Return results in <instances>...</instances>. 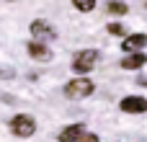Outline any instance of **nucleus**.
Returning a JSON list of instances; mask_svg holds the SVG:
<instances>
[{"mask_svg": "<svg viewBox=\"0 0 147 142\" xmlns=\"http://www.w3.org/2000/svg\"><path fill=\"white\" fill-rule=\"evenodd\" d=\"M93 91H96V85H93L90 78H75V80H70L65 85V96L67 98H88Z\"/></svg>", "mask_w": 147, "mask_h": 142, "instance_id": "obj_1", "label": "nucleus"}, {"mask_svg": "<svg viewBox=\"0 0 147 142\" xmlns=\"http://www.w3.org/2000/svg\"><path fill=\"white\" fill-rule=\"evenodd\" d=\"M96 62H98V52H96V49H83V52L75 54V60H72V70L83 78L85 72H90V70L96 67Z\"/></svg>", "mask_w": 147, "mask_h": 142, "instance_id": "obj_2", "label": "nucleus"}, {"mask_svg": "<svg viewBox=\"0 0 147 142\" xmlns=\"http://www.w3.org/2000/svg\"><path fill=\"white\" fill-rule=\"evenodd\" d=\"M10 132L16 135V137H34V132H36V122H34V116H28V114H18V116H13L10 119Z\"/></svg>", "mask_w": 147, "mask_h": 142, "instance_id": "obj_3", "label": "nucleus"}, {"mask_svg": "<svg viewBox=\"0 0 147 142\" xmlns=\"http://www.w3.org/2000/svg\"><path fill=\"white\" fill-rule=\"evenodd\" d=\"M31 34H34V41H39V44H44V41H54V39H57L54 26H52L49 21H44V18L31 21Z\"/></svg>", "mask_w": 147, "mask_h": 142, "instance_id": "obj_4", "label": "nucleus"}, {"mask_svg": "<svg viewBox=\"0 0 147 142\" xmlns=\"http://www.w3.org/2000/svg\"><path fill=\"white\" fill-rule=\"evenodd\" d=\"M121 111H127V114H145L147 111V101L142 96H127V98L121 101Z\"/></svg>", "mask_w": 147, "mask_h": 142, "instance_id": "obj_5", "label": "nucleus"}, {"mask_svg": "<svg viewBox=\"0 0 147 142\" xmlns=\"http://www.w3.org/2000/svg\"><path fill=\"white\" fill-rule=\"evenodd\" d=\"M85 135V124L80 122V124H70V127H65L62 132H59V142H78L80 137Z\"/></svg>", "mask_w": 147, "mask_h": 142, "instance_id": "obj_6", "label": "nucleus"}, {"mask_svg": "<svg viewBox=\"0 0 147 142\" xmlns=\"http://www.w3.org/2000/svg\"><path fill=\"white\" fill-rule=\"evenodd\" d=\"M145 47H147V34H129L121 41V49L132 52V54H134V49H145Z\"/></svg>", "mask_w": 147, "mask_h": 142, "instance_id": "obj_7", "label": "nucleus"}, {"mask_svg": "<svg viewBox=\"0 0 147 142\" xmlns=\"http://www.w3.org/2000/svg\"><path fill=\"white\" fill-rule=\"evenodd\" d=\"M28 54L34 60H41V62H49L52 60V52L47 44H39V41H28Z\"/></svg>", "mask_w": 147, "mask_h": 142, "instance_id": "obj_8", "label": "nucleus"}, {"mask_svg": "<svg viewBox=\"0 0 147 142\" xmlns=\"http://www.w3.org/2000/svg\"><path fill=\"white\" fill-rule=\"evenodd\" d=\"M142 65H147V54H127L124 60H121V67L124 70H137V67H142Z\"/></svg>", "mask_w": 147, "mask_h": 142, "instance_id": "obj_9", "label": "nucleus"}, {"mask_svg": "<svg viewBox=\"0 0 147 142\" xmlns=\"http://www.w3.org/2000/svg\"><path fill=\"white\" fill-rule=\"evenodd\" d=\"M127 10H129V8H127V3H116V0H114V3H109V13H114V16H124Z\"/></svg>", "mask_w": 147, "mask_h": 142, "instance_id": "obj_10", "label": "nucleus"}, {"mask_svg": "<svg viewBox=\"0 0 147 142\" xmlns=\"http://www.w3.org/2000/svg\"><path fill=\"white\" fill-rule=\"evenodd\" d=\"M72 5H75L78 10H85V13H88V10H93V8H96V0H75Z\"/></svg>", "mask_w": 147, "mask_h": 142, "instance_id": "obj_11", "label": "nucleus"}, {"mask_svg": "<svg viewBox=\"0 0 147 142\" xmlns=\"http://www.w3.org/2000/svg\"><path fill=\"white\" fill-rule=\"evenodd\" d=\"M109 34H114V36H121V34H127V28H124L121 23H109Z\"/></svg>", "mask_w": 147, "mask_h": 142, "instance_id": "obj_12", "label": "nucleus"}, {"mask_svg": "<svg viewBox=\"0 0 147 142\" xmlns=\"http://www.w3.org/2000/svg\"><path fill=\"white\" fill-rule=\"evenodd\" d=\"M78 142H98V135H93V132H85V135H83Z\"/></svg>", "mask_w": 147, "mask_h": 142, "instance_id": "obj_13", "label": "nucleus"}, {"mask_svg": "<svg viewBox=\"0 0 147 142\" xmlns=\"http://www.w3.org/2000/svg\"><path fill=\"white\" fill-rule=\"evenodd\" d=\"M13 75H16V72H13L10 67H0V78H3V80H8V78H13Z\"/></svg>", "mask_w": 147, "mask_h": 142, "instance_id": "obj_14", "label": "nucleus"}, {"mask_svg": "<svg viewBox=\"0 0 147 142\" xmlns=\"http://www.w3.org/2000/svg\"><path fill=\"white\" fill-rule=\"evenodd\" d=\"M137 83H140V85H147V75H140V78H137Z\"/></svg>", "mask_w": 147, "mask_h": 142, "instance_id": "obj_15", "label": "nucleus"}, {"mask_svg": "<svg viewBox=\"0 0 147 142\" xmlns=\"http://www.w3.org/2000/svg\"><path fill=\"white\" fill-rule=\"evenodd\" d=\"M145 8H147V3H145Z\"/></svg>", "mask_w": 147, "mask_h": 142, "instance_id": "obj_16", "label": "nucleus"}]
</instances>
